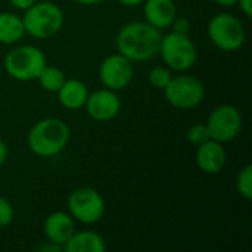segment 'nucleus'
I'll use <instances>...</instances> for the list:
<instances>
[{
  "instance_id": "obj_1",
  "label": "nucleus",
  "mask_w": 252,
  "mask_h": 252,
  "mask_svg": "<svg viewBox=\"0 0 252 252\" xmlns=\"http://www.w3.org/2000/svg\"><path fill=\"white\" fill-rule=\"evenodd\" d=\"M161 38V30L146 21L128 22L117 34V50L133 63L145 62L159 53Z\"/></svg>"
},
{
  "instance_id": "obj_2",
  "label": "nucleus",
  "mask_w": 252,
  "mask_h": 252,
  "mask_svg": "<svg viewBox=\"0 0 252 252\" xmlns=\"http://www.w3.org/2000/svg\"><path fill=\"white\" fill-rule=\"evenodd\" d=\"M71 137L69 127L59 118H44L35 123L27 137L28 148L41 158H50L61 154Z\"/></svg>"
},
{
  "instance_id": "obj_3",
  "label": "nucleus",
  "mask_w": 252,
  "mask_h": 252,
  "mask_svg": "<svg viewBox=\"0 0 252 252\" xmlns=\"http://www.w3.org/2000/svg\"><path fill=\"white\" fill-rule=\"evenodd\" d=\"M22 22L25 34L34 38H50L56 35L65 22L63 10L52 1H35L31 7L24 10Z\"/></svg>"
},
{
  "instance_id": "obj_4",
  "label": "nucleus",
  "mask_w": 252,
  "mask_h": 252,
  "mask_svg": "<svg viewBox=\"0 0 252 252\" xmlns=\"http://www.w3.org/2000/svg\"><path fill=\"white\" fill-rule=\"evenodd\" d=\"M46 63L47 62L44 53L38 47L31 44L16 46L4 56L6 72L18 81L37 80Z\"/></svg>"
},
{
  "instance_id": "obj_5",
  "label": "nucleus",
  "mask_w": 252,
  "mask_h": 252,
  "mask_svg": "<svg viewBox=\"0 0 252 252\" xmlns=\"http://www.w3.org/2000/svg\"><path fill=\"white\" fill-rule=\"evenodd\" d=\"M158 55H161L164 63L170 69L179 72L189 71L198 61L196 46L189 34H179L174 31L162 35Z\"/></svg>"
},
{
  "instance_id": "obj_6",
  "label": "nucleus",
  "mask_w": 252,
  "mask_h": 252,
  "mask_svg": "<svg viewBox=\"0 0 252 252\" xmlns=\"http://www.w3.org/2000/svg\"><path fill=\"white\" fill-rule=\"evenodd\" d=\"M208 37L211 43L224 52H235L245 43L247 32L241 19L232 13H217L208 24Z\"/></svg>"
},
{
  "instance_id": "obj_7",
  "label": "nucleus",
  "mask_w": 252,
  "mask_h": 252,
  "mask_svg": "<svg viewBox=\"0 0 252 252\" xmlns=\"http://www.w3.org/2000/svg\"><path fill=\"white\" fill-rule=\"evenodd\" d=\"M164 96L167 102L177 109H192L204 100L205 87L202 81L193 75H173L164 89Z\"/></svg>"
},
{
  "instance_id": "obj_8",
  "label": "nucleus",
  "mask_w": 252,
  "mask_h": 252,
  "mask_svg": "<svg viewBox=\"0 0 252 252\" xmlns=\"http://www.w3.org/2000/svg\"><path fill=\"white\" fill-rule=\"evenodd\" d=\"M68 210L71 217L81 224H94L105 214V201L93 188H78L68 198Z\"/></svg>"
},
{
  "instance_id": "obj_9",
  "label": "nucleus",
  "mask_w": 252,
  "mask_h": 252,
  "mask_svg": "<svg viewBox=\"0 0 252 252\" xmlns=\"http://www.w3.org/2000/svg\"><path fill=\"white\" fill-rule=\"evenodd\" d=\"M242 114L233 105H220L217 106L208 117L205 123L210 131V137L220 142L227 143L236 139L242 130Z\"/></svg>"
},
{
  "instance_id": "obj_10",
  "label": "nucleus",
  "mask_w": 252,
  "mask_h": 252,
  "mask_svg": "<svg viewBox=\"0 0 252 252\" xmlns=\"http://www.w3.org/2000/svg\"><path fill=\"white\" fill-rule=\"evenodd\" d=\"M134 77V65L121 53L106 56L99 66V78L106 89L114 92L126 89Z\"/></svg>"
},
{
  "instance_id": "obj_11",
  "label": "nucleus",
  "mask_w": 252,
  "mask_h": 252,
  "mask_svg": "<svg viewBox=\"0 0 252 252\" xmlns=\"http://www.w3.org/2000/svg\"><path fill=\"white\" fill-rule=\"evenodd\" d=\"M84 108L90 118L99 123H105L114 120L118 115L121 109V100L117 92L105 87L89 93Z\"/></svg>"
},
{
  "instance_id": "obj_12",
  "label": "nucleus",
  "mask_w": 252,
  "mask_h": 252,
  "mask_svg": "<svg viewBox=\"0 0 252 252\" xmlns=\"http://www.w3.org/2000/svg\"><path fill=\"white\" fill-rule=\"evenodd\" d=\"M227 162V152L223 143L208 139L207 142L198 145L196 149V165L205 174L220 173Z\"/></svg>"
},
{
  "instance_id": "obj_13",
  "label": "nucleus",
  "mask_w": 252,
  "mask_h": 252,
  "mask_svg": "<svg viewBox=\"0 0 252 252\" xmlns=\"http://www.w3.org/2000/svg\"><path fill=\"white\" fill-rule=\"evenodd\" d=\"M75 232V220L71 214L63 211H55L44 220V235L49 244L63 247V244Z\"/></svg>"
},
{
  "instance_id": "obj_14",
  "label": "nucleus",
  "mask_w": 252,
  "mask_h": 252,
  "mask_svg": "<svg viewBox=\"0 0 252 252\" xmlns=\"http://www.w3.org/2000/svg\"><path fill=\"white\" fill-rule=\"evenodd\" d=\"M142 4L145 21L158 30L168 28L177 15L173 0H145Z\"/></svg>"
},
{
  "instance_id": "obj_15",
  "label": "nucleus",
  "mask_w": 252,
  "mask_h": 252,
  "mask_svg": "<svg viewBox=\"0 0 252 252\" xmlns=\"http://www.w3.org/2000/svg\"><path fill=\"white\" fill-rule=\"evenodd\" d=\"M56 93H58L59 103L69 111H77V109L84 108L86 100L89 97L87 86L83 81L75 80V78L65 80Z\"/></svg>"
},
{
  "instance_id": "obj_16",
  "label": "nucleus",
  "mask_w": 252,
  "mask_h": 252,
  "mask_svg": "<svg viewBox=\"0 0 252 252\" xmlns=\"http://www.w3.org/2000/svg\"><path fill=\"white\" fill-rule=\"evenodd\" d=\"M62 250L66 252H105L106 244L103 238L92 230L74 232L63 244Z\"/></svg>"
},
{
  "instance_id": "obj_17",
  "label": "nucleus",
  "mask_w": 252,
  "mask_h": 252,
  "mask_svg": "<svg viewBox=\"0 0 252 252\" xmlns=\"http://www.w3.org/2000/svg\"><path fill=\"white\" fill-rule=\"evenodd\" d=\"M25 35L22 18L12 12L0 13V43L13 44Z\"/></svg>"
},
{
  "instance_id": "obj_18",
  "label": "nucleus",
  "mask_w": 252,
  "mask_h": 252,
  "mask_svg": "<svg viewBox=\"0 0 252 252\" xmlns=\"http://www.w3.org/2000/svg\"><path fill=\"white\" fill-rule=\"evenodd\" d=\"M40 86L46 90V92H50V93H56L61 86L63 84V81L66 80L65 77V72L58 68V66H50L46 63V66L41 69V72L38 74L37 77Z\"/></svg>"
},
{
  "instance_id": "obj_19",
  "label": "nucleus",
  "mask_w": 252,
  "mask_h": 252,
  "mask_svg": "<svg viewBox=\"0 0 252 252\" xmlns=\"http://www.w3.org/2000/svg\"><path fill=\"white\" fill-rule=\"evenodd\" d=\"M235 185H236V190L238 193L247 199V201H251L252 199V165L251 164H247L238 174H236V180H235Z\"/></svg>"
},
{
  "instance_id": "obj_20",
  "label": "nucleus",
  "mask_w": 252,
  "mask_h": 252,
  "mask_svg": "<svg viewBox=\"0 0 252 252\" xmlns=\"http://www.w3.org/2000/svg\"><path fill=\"white\" fill-rule=\"evenodd\" d=\"M173 74L168 66H154L149 72V83L154 89L164 90L165 86L170 83Z\"/></svg>"
},
{
  "instance_id": "obj_21",
  "label": "nucleus",
  "mask_w": 252,
  "mask_h": 252,
  "mask_svg": "<svg viewBox=\"0 0 252 252\" xmlns=\"http://www.w3.org/2000/svg\"><path fill=\"white\" fill-rule=\"evenodd\" d=\"M210 137V131H208V127L207 124L204 123H199V124H193L189 130H188V140L192 143V145H201L204 142H207Z\"/></svg>"
},
{
  "instance_id": "obj_22",
  "label": "nucleus",
  "mask_w": 252,
  "mask_h": 252,
  "mask_svg": "<svg viewBox=\"0 0 252 252\" xmlns=\"http://www.w3.org/2000/svg\"><path fill=\"white\" fill-rule=\"evenodd\" d=\"M13 207L12 204L4 199L3 196H0V227H4L7 224L12 223L13 220Z\"/></svg>"
},
{
  "instance_id": "obj_23",
  "label": "nucleus",
  "mask_w": 252,
  "mask_h": 252,
  "mask_svg": "<svg viewBox=\"0 0 252 252\" xmlns=\"http://www.w3.org/2000/svg\"><path fill=\"white\" fill-rule=\"evenodd\" d=\"M170 27H173V31L174 32L189 34V31H190V21L186 16H177L176 15V18H174V21L171 22Z\"/></svg>"
},
{
  "instance_id": "obj_24",
  "label": "nucleus",
  "mask_w": 252,
  "mask_h": 252,
  "mask_svg": "<svg viewBox=\"0 0 252 252\" xmlns=\"http://www.w3.org/2000/svg\"><path fill=\"white\" fill-rule=\"evenodd\" d=\"M37 0H9V3L18 9V10H27L28 7H31Z\"/></svg>"
},
{
  "instance_id": "obj_25",
  "label": "nucleus",
  "mask_w": 252,
  "mask_h": 252,
  "mask_svg": "<svg viewBox=\"0 0 252 252\" xmlns=\"http://www.w3.org/2000/svg\"><path fill=\"white\" fill-rule=\"evenodd\" d=\"M236 4H239L241 10L245 13V16L251 18L252 16V0H238Z\"/></svg>"
},
{
  "instance_id": "obj_26",
  "label": "nucleus",
  "mask_w": 252,
  "mask_h": 252,
  "mask_svg": "<svg viewBox=\"0 0 252 252\" xmlns=\"http://www.w3.org/2000/svg\"><path fill=\"white\" fill-rule=\"evenodd\" d=\"M6 157H7V146H6V143L0 139V167L4 164Z\"/></svg>"
},
{
  "instance_id": "obj_27",
  "label": "nucleus",
  "mask_w": 252,
  "mask_h": 252,
  "mask_svg": "<svg viewBox=\"0 0 252 252\" xmlns=\"http://www.w3.org/2000/svg\"><path fill=\"white\" fill-rule=\"evenodd\" d=\"M117 1L127 7H136V6H140L145 0H117Z\"/></svg>"
},
{
  "instance_id": "obj_28",
  "label": "nucleus",
  "mask_w": 252,
  "mask_h": 252,
  "mask_svg": "<svg viewBox=\"0 0 252 252\" xmlns=\"http://www.w3.org/2000/svg\"><path fill=\"white\" fill-rule=\"evenodd\" d=\"M214 1L223 7H230V6H235L238 0H214Z\"/></svg>"
},
{
  "instance_id": "obj_29",
  "label": "nucleus",
  "mask_w": 252,
  "mask_h": 252,
  "mask_svg": "<svg viewBox=\"0 0 252 252\" xmlns=\"http://www.w3.org/2000/svg\"><path fill=\"white\" fill-rule=\"evenodd\" d=\"M74 1H77L80 4H86V6H92V4H97L103 0H74Z\"/></svg>"
}]
</instances>
